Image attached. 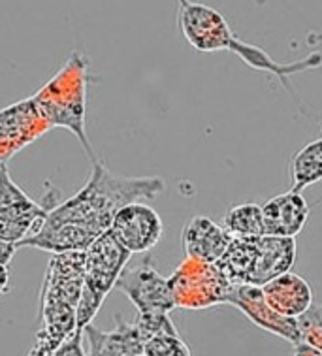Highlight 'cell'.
I'll return each mask as SVG.
<instances>
[{
	"label": "cell",
	"mask_w": 322,
	"mask_h": 356,
	"mask_svg": "<svg viewBox=\"0 0 322 356\" xmlns=\"http://www.w3.org/2000/svg\"><path fill=\"white\" fill-rule=\"evenodd\" d=\"M179 29L196 51L211 53L232 49L236 40L223 13L194 2H183L179 12Z\"/></svg>",
	"instance_id": "cell-9"
},
{
	"label": "cell",
	"mask_w": 322,
	"mask_h": 356,
	"mask_svg": "<svg viewBox=\"0 0 322 356\" xmlns=\"http://www.w3.org/2000/svg\"><path fill=\"white\" fill-rule=\"evenodd\" d=\"M110 232L129 253H149L164 234L161 215L151 206L132 202L121 207L111 220Z\"/></svg>",
	"instance_id": "cell-10"
},
{
	"label": "cell",
	"mask_w": 322,
	"mask_h": 356,
	"mask_svg": "<svg viewBox=\"0 0 322 356\" xmlns=\"http://www.w3.org/2000/svg\"><path fill=\"white\" fill-rule=\"evenodd\" d=\"M162 177H129L113 174L100 159L92 162L83 187L68 200L53 207L44 227L17 247H34L45 253L85 251L92 241L108 232L121 207L132 202L151 200L164 193Z\"/></svg>",
	"instance_id": "cell-1"
},
{
	"label": "cell",
	"mask_w": 322,
	"mask_h": 356,
	"mask_svg": "<svg viewBox=\"0 0 322 356\" xmlns=\"http://www.w3.org/2000/svg\"><path fill=\"white\" fill-rule=\"evenodd\" d=\"M226 304L236 305L241 313H245L262 330L283 337V339L294 345L302 341L298 318L283 317V315H279L277 311L271 309L270 304L266 302L260 286L232 285L230 292H228V302Z\"/></svg>",
	"instance_id": "cell-11"
},
{
	"label": "cell",
	"mask_w": 322,
	"mask_h": 356,
	"mask_svg": "<svg viewBox=\"0 0 322 356\" xmlns=\"http://www.w3.org/2000/svg\"><path fill=\"white\" fill-rule=\"evenodd\" d=\"M132 253L108 230L85 249L83 294L78 307V330H85L102 307L104 300L115 289L117 279L129 264Z\"/></svg>",
	"instance_id": "cell-4"
},
{
	"label": "cell",
	"mask_w": 322,
	"mask_h": 356,
	"mask_svg": "<svg viewBox=\"0 0 322 356\" xmlns=\"http://www.w3.org/2000/svg\"><path fill=\"white\" fill-rule=\"evenodd\" d=\"M168 279L175 307L185 309H206L211 305L226 304L232 286L217 262H200L188 257Z\"/></svg>",
	"instance_id": "cell-5"
},
{
	"label": "cell",
	"mask_w": 322,
	"mask_h": 356,
	"mask_svg": "<svg viewBox=\"0 0 322 356\" xmlns=\"http://www.w3.org/2000/svg\"><path fill=\"white\" fill-rule=\"evenodd\" d=\"M181 241L188 259L200 262H219L232 240L225 232V228L215 220L204 215H196L183 228Z\"/></svg>",
	"instance_id": "cell-14"
},
{
	"label": "cell",
	"mask_w": 322,
	"mask_h": 356,
	"mask_svg": "<svg viewBox=\"0 0 322 356\" xmlns=\"http://www.w3.org/2000/svg\"><path fill=\"white\" fill-rule=\"evenodd\" d=\"M115 286L132 302L138 313H170L175 309L170 279L159 273L149 257L134 268H124Z\"/></svg>",
	"instance_id": "cell-7"
},
{
	"label": "cell",
	"mask_w": 322,
	"mask_h": 356,
	"mask_svg": "<svg viewBox=\"0 0 322 356\" xmlns=\"http://www.w3.org/2000/svg\"><path fill=\"white\" fill-rule=\"evenodd\" d=\"M321 129H322V123H321Z\"/></svg>",
	"instance_id": "cell-26"
},
{
	"label": "cell",
	"mask_w": 322,
	"mask_h": 356,
	"mask_svg": "<svg viewBox=\"0 0 322 356\" xmlns=\"http://www.w3.org/2000/svg\"><path fill=\"white\" fill-rule=\"evenodd\" d=\"M51 209L26 195L12 179L6 162H0V240L19 245L38 234Z\"/></svg>",
	"instance_id": "cell-6"
},
{
	"label": "cell",
	"mask_w": 322,
	"mask_h": 356,
	"mask_svg": "<svg viewBox=\"0 0 322 356\" xmlns=\"http://www.w3.org/2000/svg\"><path fill=\"white\" fill-rule=\"evenodd\" d=\"M298 326L303 343L322 350V305H311L302 317H298Z\"/></svg>",
	"instance_id": "cell-20"
},
{
	"label": "cell",
	"mask_w": 322,
	"mask_h": 356,
	"mask_svg": "<svg viewBox=\"0 0 322 356\" xmlns=\"http://www.w3.org/2000/svg\"><path fill=\"white\" fill-rule=\"evenodd\" d=\"M266 302L279 315L290 318L302 317L313 305V291L311 285L294 272H284L279 277L271 279L260 286Z\"/></svg>",
	"instance_id": "cell-15"
},
{
	"label": "cell",
	"mask_w": 322,
	"mask_h": 356,
	"mask_svg": "<svg viewBox=\"0 0 322 356\" xmlns=\"http://www.w3.org/2000/svg\"><path fill=\"white\" fill-rule=\"evenodd\" d=\"M134 324L145 341L161 334H177L168 313H138Z\"/></svg>",
	"instance_id": "cell-21"
},
{
	"label": "cell",
	"mask_w": 322,
	"mask_h": 356,
	"mask_svg": "<svg viewBox=\"0 0 322 356\" xmlns=\"http://www.w3.org/2000/svg\"><path fill=\"white\" fill-rule=\"evenodd\" d=\"M134 356H143V355H134Z\"/></svg>",
	"instance_id": "cell-25"
},
{
	"label": "cell",
	"mask_w": 322,
	"mask_h": 356,
	"mask_svg": "<svg viewBox=\"0 0 322 356\" xmlns=\"http://www.w3.org/2000/svg\"><path fill=\"white\" fill-rule=\"evenodd\" d=\"M85 332L83 330H76L72 334L68 339H66L65 343L61 345L51 356H85Z\"/></svg>",
	"instance_id": "cell-22"
},
{
	"label": "cell",
	"mask_w": 322,
	"mask_h": 356,
	"mask_svg": "<svg viewBox=\"0 0 322 356\" xmlns=\"http://www.w3.org/2000/svg\"><path fill=\"white\" fill-rule=\"evenodd\" d=\"M90 83V58L81 51H72L61 70L44 87H40L34 100L51 129L70 130L78 138L90 162L98 161L85 129L87 98Z\"/></svg>",
	"instance_id": "cell-3"
},
{
	"label": "cell",
	"mask_w": 322,
	"mask_h": 356,
	"mask_svg": "<svg viewBox=\"0 0 322 356\" xmlns=\"http://www.w3.org/2000/svg\"><path fill=\"white\" fill-rule=\"evenodd\" d=\"M83 277L85 251L51 254L40 292L38 332L26 356H51L78 330Z\"/></svg>",
	"instance_id": "cell-2"
},
{
	"label": "cell",
	"mask_w": 322,
	"mask_h": 356,
	"mask_svg": "<svg viewBox=\"0 0 322 356\" xmlns=\"http://www.w3.org/2000/svg\"><path fill=\"white\" fill-rule=\"evenodd\" d=\"M10 292V272L8 264H0V296Z\"/></svg>",
	"instance_id": "cell-24"
},
{
	"label": "cell",
	"mask_w": 322,
	"mask_h": 356,
	"mask_svg": "<svg viewBox=\"0 0 322 356\" xmlns=\"http://www.w3.org/2000/svg\"><path fill=\"white\" fill-rule=\"evenodd\" d=\"M143 356H193L179 334H161L143 345Z\"/></svg>",
	"instance_id": "cell-18"
},
{
	"label": "cell",
	"mask_w": 322,
	"mask_h": 356,
	"mask_svg": "<svg viewBox=\"0 0 322 356\" xmlns=\"http://www.w3.org/2000/svg\"><path fill=\"white\" fill-rule=\"evenodd\" d=\"M264 232L270 236L296 238L309 219V206L300 193L290 188L289 193L270 198L262 206Z\"/></svg>",
	"instance_id": "cell-13"
},
{
	"label": "cell",
	"mask_w": 322,
	"mask_h": 356,
	"mask_svg": "<svg viewBox=\"0 0 322 356\" xmlns=\"http://www.w3.org/2000/svg\"><path fill=\"white\" fill-rule=\"evenodd\" d=\"M17 245H13L10 241L0 240V264H10V260L13 259Z\"/></svg>",
	"instance_id": "cell-23"
},
{
	"label": "cell",
	"mask_w": 322,
	"mask_h": 356,
	"mask_svg": "<svg viewBox=\"0 0 322 356\" xmlns=\"http://www.w3.org/2000/svg\"><path fill=\"white\" fill-rule=\"evenodd\" d=\"M296 262V241L294 238L264 234L252 240L251 262L245 285L262 286L281 273L290 272Z\"/></svg>",
	"instance_id": "cell-12"
},
{
	"label": "cell",
	"mask_w": 322,
	"mask_h": 356,
	"mask_svg": "<svg viewBox=\"0 0 322 356\" xmlns=\"http://www.w3.org/2000/svg\"><path fill=\"white\" fill-rule=\"evenodd\" d=\"M83 332L87 345H89V350L85 353V356H124L113 332L98 330L92 324H89Z\"/></svg>",
	"instance_id": "cell-19"
},
{
	"label": "cell",
	"mask_w": 322,
	"mask_h": 356,
	"mask_svg": "<svg viewBox=\"0 0 322 356\" xmlns=\"http://www.w3.org/2000/svg\"><path fill=\"white\" fill-rule=\"evenodd\" d=\"M220 227L230 236V240H255L264 236L262 207L257 204H239L225 213Z\"/></svg>",
	"instance_id": "cell-16"
},
{
	"label": "cell",
	"mask_w": 322,
	"mask_h": 356,
	"mask_svg": "<svg viewBox=\"0 0 322 356\" xmlns=\"http://www.w3.org/2000/svg\"><path fill=\"white\" fill-rule=\"evenodd\" d=\"M51 124L33 97L0 110V162H8L26 145L47 134Z\"/></svg>",
	"instance_id": "cell-8"
},
{
	"label": "cell",
	"mask_w": 322,
	"mask_h": 356,
	"mask_svg": "<svg viewBox=\"0 0 322 356\" xmlns=\"http://www.w3.org/2000/svg\"><path fill=\"white\" fill-rule=\"evenodd\" d=\"M292 191L302 193L303 188L322 181V138L305 143L290 161Z\"/></svg>",
	"instance_id": "cell-17"
}]
</instances>
